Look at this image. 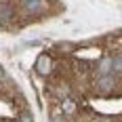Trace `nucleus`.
Listing matches in <instances>:
<instances>
[{
  "instance_id": "nucleus-1",
  "label": "nucleus",
  "mask_w": 122,
  "mask_h": 122,
  "mask_svg": "<svg viewBox=\"0 0 122 122\" xmlns=\"http://www.w3.org/2000/svg\"><path fill=\"white\" fill-rule=\"evenodd\" d=\"M116 78H114V74L110 76H99L97 82H95V91H97V95L101 97H110L112 93H114V88H116Z\"/></svg>"
},
{
  "instance_id": "nucleus-2",
  "label": "nucleus",
  "mask_w": 122,
  "mask_h": 122,
  "mask_svg": "<svg viewBox=\"0 0 122 122\" xmlns=\"http://www.w3.org/2000/svg\"><path fill=\"white\" fill-rule=\"evenodd\" d=\"M34 67H36V72L40 74V76H51V74H53V59H51L46 53H42V55H38Z\"/></svg>"
},
{
  "instance_id": "nucleus-3",
  "label": "nucleus",
  "mask_w": 122,
  "mask_h": 122,
  "mask_svg": "<svg viewBox=\"0 0 122 122\" xmlns=\"http://www.w3.org/2000/svg\"><path fill=\"white\" fill-rule=\"evenodd\" d=\"M95 74H97V76H110L112 74V57L99 59L97 65H95Z\"/></svg>"
},
{
  "instance_id": "nucleus-4",
  "label": "nucleus",
  "mask_w": 122,
  "mask_h": 122,
  "mask_svg": "<svg viewBox=\"0 0 122 122\" xmlns=\"http://www.w3.org/2000/svg\"><path fill=\"white\" fill-rule=\"evenodd\" d=\"M78 112V103L74 101V99H61V114L65 116V118H70V116H74Z\"/></svg>"
},
{
  "instance_id": "nucleus-5",
  "label": "nucleus",
  "mask_w": 122,
  "mask_h": 122,
  "mask_svg": "<svg viewBox=\"0 0 122 122\" xmlns=\"http://www.w3.org/2000/svg\"><path fill=\"white\" fill-rule=\"evenodd\" d=\"M70 93H72V88H70L67 82H59V84L53 86V95L59 99V101H61V99H67V97H70Z\"/></svg>"
},
{
  "instance_id": "nucleus-6",
  "label": "nucleus",
  "mask_w": 122,
  "mask_h": 122,
  "mask_svg": "<svg viewBox=\"0 0 122 122\" xmlns=\"http://www.w3.org/2000/svg\"><path fill=\"white\" fill-rule=\"evenodd\" d=\"M11 17H15L13 6L11 4H0V21H9Z\"/></svg>"
},
{
  "instance_id": "nucleus-7",
  "label": "nucleus",
  "mask_w": 122,
  "mask_h": 122,
  "mask_svg": "<svg viewBox=\"0 0 122 122\" xmlns=\"http://www.w3.org/2000/svg\"><path fill=\"white\" fill-rule=\"evenodd\" d=\"M112 74H122V55L112 57Z\"/></svg>"
},
{
  "instance_id": "nucleus-8",
  "label": "nucleus",
  "mask_w": 122,
  "mask_h": 122,
  "mask_svg": "<svg viewBox=\"0 0 122 122\" xmlns=\"http://www.w3.org/2000/svg\"><path fill=\"white\" fill-rule=\"evenodd\" d=\"M19 122H34V116L25 112V114H21V116H19Z\"/></svg>"
},
{
  "instance_id": "nucleus-9",
  "label": "nucleus",
  "mask_w": 122,
  "mask_h": 122,
  "mask_svg": "<svg viewBox=\"0 0 122 122\" xmlns=\"http://www.w3.org/2000/svg\"><path fill=\"white\" fill-rule=\"evenodd\" d=\"M95 122H110V120H95Z\"/></svg>"
},
{
  "instance_id": "nucleus-10",
  "label": "nucleus",
  "mask_w": 122,
  "mask_h": 122,
  "mask_svg": "<svg viewBox=\"0 0 122 122\" xmlns=\"http://www.w3.org/2000/svg\"><path fill=\"white\" fill-rule=\"evenodd\" d=\"M23 2H30V0H23Z\"/></svg>"
}]
</instances>
